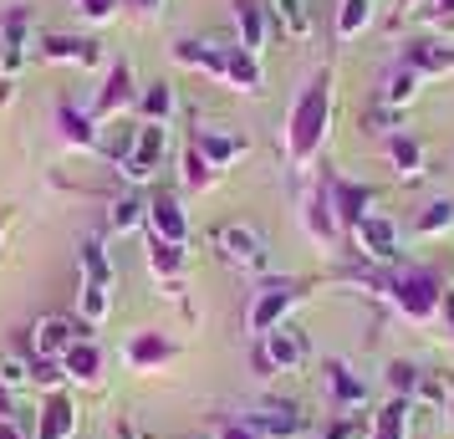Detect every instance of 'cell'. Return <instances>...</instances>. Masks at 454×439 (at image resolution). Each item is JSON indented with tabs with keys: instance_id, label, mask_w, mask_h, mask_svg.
Masks as SVG:
<instances>
[{
	"instance_id": "836d02e7",
	"label": "cell",
	"mask_w": 454,
	"mask_h": 439,
	"mask_svg": "<svg viewBox=\"0 0 454 439\" xmlns=\"http://www.w3.org/2000/svg\"><path fill=\"white\" fill-rule=\"evenodd\" d=\"M77 312H82L87 327L107 322V312H113V292H107V281H82V292H77Z\"/></svg>"
},
{
	"instance_id": "603a6c76",
	"label": "cell",
	"mask_w": 454,
	"mask_h": 439,
	"mask_svg": "<svg viewBox=\"0 0 454 439\" xmlns=\"http://www.w3.org/2000/svg\"><path fill=\"white\" fill-rule=\"evenodd\" d=\"M225 82H230V87H240V92H261V87H266V72H261V57H255V51H246L240 42H230Z\"/></svg>"
},
{
	"instance_id": "44dd1931",
	"label": "cell",
	"mask_w": 454,
	"mask_h": 439,
	"mask_svg": "<svg viewBox=\"0 0 454 439\" xmlns=\"http://www.w3.org/2000/svg\"><path fill=\"white\" fill-rule=\"evenodd\" d=\"M322 378H327L332 404H337V409H363V404H368V383H363V378L352 373V368L342 363V357H332L327 368H322Z\"/></svg>"
},
{
	"instance_id": "8fae6325",
	"label": "cell",
	"mask_w": 454,
	"mask_h": 439,
	"mask_svg": "<svg viewBox=\"0 0 454 439\" xmlns=\"http://www.w3.org/2000/svg\"><path fill=\"white\" fill-rule=\"evenodd\" d=\"M36 57L46 62H62V67H103V42L98 36H42L36 42Z\"/></svg>"
},
{
	"instance_id": "e575fe53",
	"label": "cell",
	"mask_w": 454,
	"mask_h": 439,
	"mask_svg": "<svg viewBox=\"0 0 454 439\" xmlns=\"http://www.w3.org/2000/svg\"><path fill=\"white\" fill-rule=\"evenodd\" d=\"M77 255H82V281H107L113 286V255H107L103 235H87Z\"/></svg>"
},
{
	"instance_id": "d590c367",
	"label": "cell",
	"mask_w": 454,
	"mask_h": 439,
	"mask_svg": "<svg viewBox=\"0 0 454 439\" xmlns=\"http://www.w3.org/2000/svg\"><path fill=\"white\" fill-rule=\"evenodd\" d=\"M413 398H419V404H434V409H450L454 404V378L450 373H419Z\"/></svg>"
},
{
	"instance_id": "2e32d148",
	"label": "cell",
	"mask_w": 454,
	"mask_h": 439,
	"mask_svg": "<svg viewBox=\"0 0 454 439\" xmlns=\"http://www.w3.org/2000/svg\"><path fill=\"white\" fill-rule=\"evenodd\" d=\"M327 184H332V205H337V220H342V225L368 220L372 205H378V194H372L368 184H352V179H342V174H327Z\"/></svg>"
},
{
	"instance_id": "277c9868",
	"label": "cell",
	"mask_w": 454,
	"mask_h": 439,
	"mask_svg": "<svg viewBox=\"0 0 454 439\" xmlns=\"http://www.w3.org/2000/svg\"><path fill=\"white\" fill-rule=\"evenodd\" d=\"M261 342V353H255V363L266 368V373H296L301 363H307V337H301V327H291V322H281V327H270L266 337H255Z\"/></svg>"
},
{
	"instance_id": "d6986e66",
	"label": "cell",
	"mask_w": 454,
	"mask_h": 439,
	"mask_svg": "<svg viewBox=\"0 0 454 439\" xmlns=\"http://www.w3.org/2000/svg\"><path fill=\"white\" fill-rule=\"evenodd\" d=\"M270 5V26H276V36H286V42H311V5L307 0H266Z\"/></svg>"
},
{
	"instance_id": "ba28073f",
	"label": "cell",
	"mask_w": 454,
	"mask_h": 439,
	"mask_svg": "<svg viewBox=\"0 0 454 439\" xmlns=\"http://www.w3.org/2000/svg\"><path fill=\"white\" fill-rule=\"evenodd\" d=\"M164 153H168V123H138V144H133V153H128L123 179L128 184H148L153 169L164 164Z\"/></svg>"
},
{
	"instance_id": "4fadbf2b",
	"label": "cell",
	"mask_w": 454,
	"mask_h": 439,
	"mask_svg": "<svg viewBox=\"0 0 454 439\" xmlns=\"http://www.w3.org/2000/svg\"><path fill=\"white\" fill-rule=\"evenodd\" d=\"M72 342H77V322H67V317H42L31 327V357H42V363H62Z\"/></svg>"
},
{
	"instance_id": "cb8c5ba5",
	"label": "cell",
	"mask_w": 454,
	"mask_h": 439,
	"mask_svg": "<svg viewBox=\"0 0 454 439\" xmlns=\"http://www.w3.org/2000/svg\"><path fill=\"white\" fill-rule=\"evenodd\" d=\"M57 128H62L67 144L92 148V153H98V133H103V128H98V118H92V113H77L72 103H62V107H57Z\"/></svg>"
},
{
	"instance_id": "1f68e13d",
	"label": "cell",
	"mask_w": 454,
	"mask_h": 439,
	"mask_svg": "<svg viewBox=\"0 0 454 439\" xmlns=\"http://www.w3.org/2000/svg\"><path fill=\"white\" fill-rule=\"evenodd\" d=\"M133 144H138V128H133V123H103V133H98V153H103V159H113L118 169L128 164Z\"/></svg>"
},
{
	"instance_id": "8d00e7d4",
	"label": "cell",
	"mask_w": 454,
	"mask_h": 439,
	"mask_svg": "<svg viewBox=\"0 0 454 439\" xmlns=\"http://www.w3.org/2000/svg\"><path fill=\"white\" fill-rule=\"evenodd\" d=\"M363 128H368V133H378V138L388 144L393 133H403V113H398V107H388V103H378V98H372V107H368V113H363Z\"/></svg>"
},
{
	"instance_id": "5bb4252c",
	"label": "cell",
	"mask_w": 454,
	"mask_h": 439,
	"mask_svg": "<svg viewBox=\"0 0 454 439\" xmlns=\"http://www.w3.org/2000/svg\"><path fill=\"white\" fill-rule=\"evenodd\" d=\"M301 209H307V231H311V240H322V246H332L337 240V205H332V184H327V174L311 184V194L301 200Z\"/></svg>"
},
{
	"instance_id": "d4e9b609",
	"label": "cell",
	"mask_w": 454,
	"mask_h": 439,
	"mask_svg": "<svg viewBox=\"0 0 454 439\" xmlns=\"http://www.w3.org/2000/svg\"><path fill=\"white\" fill-rule=\"evenodd\" d=\"M62 373L77 378V383H98V373H103V353H98V342L77 337V342L67 348V357H62Z\"/></svg>"
},
{
	"instance_id": "8992f818",
	"label": "cell",
	"mask_w": 454,
	"mask_h": 439,
	"mask_svg": "<svg viewBox=\"0 0 454 439\" xmlns=\"http://www.w3.org/2000/svg\"><path fill=\"white\" fill-rule=\"evenodd\" d=\"M301 302V286L296 281H266L261 292H255V302H250V317H246V327L255 337H266L270 327H281L286 322V312Z\"/></svg>"
},
{
	"instance_id": "b9f144b4",
	"label": "cell",
	"mask_w": 454,
	"mask_h": 439,
	"mask_svg": "<svg viewBox=\"0 0 454 439\" xmlns=\"http://www.w3.org/2000/svg\"><path fill=\"white\" fill-rule=\"evenodd\" d=\"M419 21H434V26H444L454 21V0H419V11H413Z\"/></svg>"
},
{
	"instance_id": "f1b7e54d",
	"label": "cell",
	"mask_w": 454,
	"mask_h": 439,
	"mask_svg": "<svg viewBox=\"0 0 454 439\" xmlns=\"http://www.w3.org/2000/svg\"><path fill=\"white\" fill-rule=\"evenodd\" d=\"M409 414H413V398H388L372 419V439H409Z\"/></svg>"
},
{
	"instance_id": "4316f807",
	"label": "cell",
	"mask_w": 454,
	"mask_h": 439,
	"mask_svg": "<svg viewBox=\"0 0 454 439\" xmlns=\"http://www.w3.org/2000/svg\"><path fill=\"white\" fill-rule=\"evenodd\" d=\"M67 435H77V409H72L67 394H51L42 409V435L36 439H67Z\"/></svg>"
},
{
	"instance_id": "6da1fadb",
	"label": "cell",
	"mask_w": 454,
	"mask_h": 439,
	"mask_svg": "<svg viewBox=\"0 0 454 439\" xmlns=\"http://www.w3.org/2000/svg\"><path fill=\"white\" fill-rule=\"evenodd\" d=\"M327 128H332V72L322 67L307 87H301V98L291 103V118H286V164L291 174H307L311 159L322 153L327 144Z\"/></svg>"
},
{
	"instance_id": "bcb514c9",
	"label": "cell",
	"mask_w": 454,
	"mask_h": 439,
	"mask_svg": "<svg viewBox=\"0 0 454 439\" xmlns=\"http://www.w3.org/2000/svg\"><path fill=\"white\" fill-rule=\"evenodd\" d=\"M439 312H444V322H450V342H454V286L444 281V302H439Z\"/></svg>"
},
{
	"instance_id": "f35d334b",
	"label": "cell",
	"mask_w": 454,
	"mask_h": 439,
	"mask_svg": "<svg viewBox=\"0 0 454 439\" xmlns=\"http://www.w3.org/2000/svg\"><path fill=\"white\" fill-rule=\"evenodd\" d=\"M439 231H454V200H434L419 215V235H439Z\"/></svg>"
},
{
	"instance_id": "7c38bea8",
	"label": "cell",
	"mask_w": 454,
	"mask_h": 439,
	"mask_svg": "<svg viewBox=\"0 0 454 439\" xmlns=\"http://www.w3.org/2000/svg\"><path fill=\"white\" fill-rule=\"evenodd\" d=\"M189 144L205 153V164L220 174V169H230L240 153H250V138L246 133H230V128H194V138Z\"/></svg>"
},
{
	"instance_id": "7a4b0ae2",
	"label": "cell",
	"mask_w": 454,
	"mask_h": 439,
	"mask_svg": "<svg viewBox=\"0 0 454 439\" xmlns=\"http://www.w3.org/2000/svg\"><path fill=\"white\" fill-rule=\"evenodd\" d=\"M383 286H388L393 307L409 317V322H429V317L439 312V302H444V281H439L429 266H403V271H393Z\"/></svg>"
},
{
	"instance_id": "9a60e30c",
	"label": "cell",
	"mask_w": 454,
	"mask_h": 439,
	"mask_svg": "<svg viewBox=\"0 0 454 439\" xmlns=\"http://www.w3.org/2000/svg\"><path fill=\"white\" fill-rule=\"evenodd\" d=\"M235 31H240V46L261 57V51H266V42L276 36L266 0H235Z\"/></svg>"
},
{
	"instance_id": "ffe728a7",
	"label": "cell",
	"mask_w": 454,
	"mask_h": 439,
	"mask_svg": "<svg viewBox=\"0 0 454 439\" xmlns=\"http://www.w3.org/2000/svg\"><path fill=\"white\" fill-rule=\"evenodd\" d=\"M246 419L266 439H291V435H301V429H307V419H301L296 404H266V409H250Z\"/></svg>"
},
{
	"instance_id": "681fc988",
	"label": "cell",
	"mask_w": 454,
	"mask_h": 439,
	"mask_svg": "<svg viewBox=\"0 0 454 439\" xmlns=\"http://www.w3.org/2000/svg\"><path fill=\"white\" fill-rule=\"evenodd\" d=\"M0 231H5V220H0Z\"/></svg>"
},
{
	"instance_id": "c3c4849f",
	"label": "cell",
	"mask_w": 454,
	"mask_h": 439,
	"mask_svg": "<svg viewBox=\"0 0 454 439\" xmlns=\"http://www.w3.org/2000/svg\"><path fill=\"white\" fill-rule=\"evenodd\" d=\"M123 439H138V435H123Z\"/></svg>"
},
{
	"instance_id": "d6a6232c",
	"label": "cell",
	"mask_w": 454,
	"mask_h": 439,
	"mask_svg": "<svg viewBox=\"0 0 454 439\" xmlns=\"http://www.w3.org/2000/svg\"><path fill=\"white\" fill-rule=\"evenodd\" d=\"M144 220H148V200L144 194H123V200H113V209H107V231L113 235L138 231Z\"/></svg>"
},
{
	"instance_id": "83f0119b",
	"label": "cell",
	"mask_w": 454,
	"mask_h": 439,
	"mask_svg": "<svg viewBox=\"0 0 454 439\" xmlns=\"http://www.w3.org/2000/svg\"><path fill=\"white\" fill-rule=\"evenodd\" d=\"M419 82H424V77H419V72H413V67H393L388 77H383V87H378V103H388V107H398V113H403V107L413 103V92H419Z\"/></svg>"
},
{
	"instance_id": "3957f363",
	"label": "cell",
	"mask_w": 454,
	"mask_h": 439,
	"mask_svg": "<svg viewBox=\"0 0 454 439\" xmlns=\"http://www.w3.org/2000/svg\"><path fill=\"white\" fill-rule=\"evenodd\" d=\"M31 57H36V11L31 5H5L0 11V77L11 82Z\"/></svg>"
},
{
	"instance_id": "ee69618b",
	"label": "cell",
	"mask_w": 454,
	"mask_h": 439,
	"mask_svg": "<svg viewBox=\"0 0 454 439\" xmlns=\"http://www.w3.org/2000/svg\"><path fill=\"white\" fill-rule=\"evenodd\" d=\"M215 439H266V435H261V429H255V424H250V419L240 414L235 424H225V429H220Z\"/></svg>"
},
{
	"instance_id": "ac0fdd59",
	"label": "cell",
	"mask_w": 454,
	"mask_h": 439,
	"mask_svg": "<svg viewBox=\"0 0 454 439\" xmlns=\"http://www.w3.org/2000/svg\"><path fill=\"white\" fill-rule=\"evenodd\" d=\"M179 353L174 348V337H164V333H133L128 337V368H138V373H153V368H164L168 357Z\"/></svg>"
},
{
	"instance_id": "60d3db41",
	"label": "cell",
	"mask_w": 454,
	"mask_h": 439,
	"mask_svg": "<svg viewBox=\"0 0 454 439\" xmlns=\"http://www.w3.org/2000/svg\"><path fill=\"white\" fill-rule=\"evenodd\" d=\"M419 373H424V368H413V363H388V388H393V398H413V388H419Z\"/></svg>"
},
{
	"instance_id": "f546056e",
	"label": "cell",
	"mask_w": 454,
	"mask_h": 439,
	"mask_svg": "<svg viewBox=\"0 0 454 439\" xmlns=\"http://www.w3.org/2000/svg\"><path fill=\"white\" fill-rule=\"evenodd\" d=\"M388 164L403 174V179H419L424 174V144L413 133H393L388 138Z\"/></svg>"
},
{
	"instance_id": "e0dca14e",
	"label": "cell",
	"mask_w": 454,
	"mask_h": 439,
	"mask_svg": "<svg viewBox=\"0 0 454 439\" xmlns=\"http://www.w3.org/2000/svg\"><path fill=\"white\" fill-rule=\"evenodd\" d=\"M123 107H133V72H128V62H118L113 72H107L98 103H92V118H98V123H113Z\"/></svg>"
},
{
	"instance_id": "4dcf8cb0",
	"label": "cell",
	"mask_w": 454,
	"mask_h": 439,
	"mask_svg": "<svg viewBox=\"0 0 454 439\" xmlns=\"http://www.w3.org/2000/svg\"><path fill=\"white\" fill-rule=\"evenodd\" d=\"M138 107H144V123H168L174 118V107H179V98H174V82H148L144 92H138Z\"/></svg>"
},
{
	"instance_id": "5b68a950",
	"label": "cell",
	"mask_w": 454,
	"mask_h": 439,
	"mask_svg": "<svg viewBox=\"0 0 454 439\" xmlns=\"http://www.w3.org/2000/svg\"><path fill=\"white\" fill-rule=\"evenodd\" d=\"M215 251L225 255V266H235V271H266V240L240 220H225L215 231Z\"/></svg>"
},
{
	"instance_id": "484cf974",
	"label": "cell",
	"mask_w": 454,
	"mask_h": 439,
	"mask_svg": "<svg viewBox=\"0 0 454 439\" xmlns=\"http://www.w3.org/2000/svg\"><path fill=\"white\" fill-rule=\"evenodd\" d=\"M378 21V0H342L337 5V42H357Z\"/></svg>"
},
{
	"instance_id": "30bf717a",
	"label": "cell",
	"mask_w": 454,
	"mask_h": 439,
	"mask_svg": "<svg viewBox=\"0 0 454 439\" xmlns=\"http://www.w3.org/2000/svg\"><path fill=\"white\" fill-rule=\"evenodd\" d=\"M148 235L153 240H168V246H184L189 240V220H184V205H179V194H168L159 189L153 200H148Z\"/></svg>"
},
{
	"instance_id": "52a82bcc",
	"label": "cell",
	"mask_w": 454,
	"mask_h": 439,
	"mask_svg": "<svg viewBox=\"0 0 454 439\" xmlns=\"http://www.w3.org/2000/svg\"><path fill=\"white\" fill-rule=\"evenodd\" d=\"M352 240H357V251L368 255V261H378V266H393L398 251H403L398 225H393L388 215H378V209H372L368 220H357V225H352Z\"/></svg>"
},
{
	"instance_id": "ab89813d",
	"label": "cell",
	"mask_w": 454,
	"mask_h": 439,
	"mask_svg": "<svg viewBox=\"0 0 454 439\" xmlns=\"http://www.w3.org/2000/svg\"><path fill=\"white\" fill-rule=\"evenodd\" d=\"M184 184H189V189H205V184H215V169L205 164V153H200L194 144L184 148Z\"/></svg>"
},
{
	"instance_id": "9c48e42d",
	"label": "cell",
	"mask_w": 454,
	"mask_h": 439,
	"mask_svg": "<svg viewBox=\"0 0 454 439\" xmlns=\"http://www.w3.org/2000/svg\"><path fill=\"white\" fill-rule=\"evenodd\" d=\"M403 67H413L419 77H450L454 72V36H419L403 46Z\"/></svg>"
},
{
	"instance_id": "74e56055",
	"label": "cell",
	"mask_w": 454,
	"mask_h": 439,
	"mask_svg": "<svg viewBox=\"0 0 454 439\" xmlns=\"http://www.w3.org/2000/svg\"><path fill=\"white\" fill-rule=\"evenodd\" d=\"M26 383H36V373H31V357L5 353V357H0V394H21Z\"/></svg>"
},
{
	"instance_id": "7dc6e473",
	"label": "cell",
	"mask_w": 454,
	"mask_h": 439,
	"mask_svg": "<svg viewBox=\"0 0 454 439\" xmlns=\"http://www.w3.org/2000/svg\"><path fill=\"white\" fill-rule=\"evenodd\" d=\"M123 5H133V11H144V16H153V11H164V0H123Z\"/></svg>"
},
{
	"instance_id": "f6af8a7d",
	"label": "cell",
	"mask_w": 454,
	"mask_h": 439,
	"mask_svg": "<svg viewBox=\"0 0 454 439\" xmlns=\"http://www.w3.org/2000/svg\"><path fill=\"white\" fill-rule=\"evenodd\" d=\"M352 419H332V424H322V439H352Z\"/></svg>"
},
{
	"instance_id": "7402d4cb",
	"label": "cell",
	"mask_w": 454,
	"mask_h": 439,
	"mask_svg": "<svg viewBox=\"0 0 454 439\" xmlns=\"http://www.w3.org/2000/svg\"><path fill=\"white\" fill-rule=\"evenodd\" d=\"M184 266H189L184 246H168V240H148V271L159 276V281H168V286H174L168 296H179V281H184Z\"/></svg>"
},
{
	"instance_id": "7bdbcfd3",
	"label": "cell",
	"mask_w": 454,
	"mask_h": 439,
	"mask_svg": "<svg viewBox=\"0 0 454 439\" xmlns=\"http://www.w3.org/2000/svg\"><path fill=\"white\" fill-rule=\"evenodd\" d=\"M113 11H118V0H77V16H82V21H92V26L113 21Z\"/></svg>"
}]
</instances>
